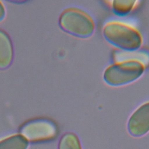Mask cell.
<instances>
[{"label": "cell", "mask_w": 149, "mask_h": 149, "mask_svg": "<svg viewBox=\"0 0 149 149\" xmlns=\"http://www.w3.org/2000/svg\"><path fill=\"white\" fill-rule=\"evenodd\" d=\"M102 34L110 44L125 51H136L143 43L139 31L121 21L111 20L106 23L102 29Z\"/></svg>", "instance_id": "cell-1"}, {"label": "cell", "mask_w": 149, "mask_h": 149, "mask_svg": "<svg viewBox=\"0 0 149 149\" xmlns=\"http://www.w3.org/2000/svg\"><path fill=\"white\" fill-rule=\"evenodd\" d=\"M146 65L139 59H128L117 61L104 70L103 79L111 86H121L139 79L145 70Z\"/></svg>", "instance_id": "cell-2"}, {"label": "cell", "mask_w": 149, "mask_h": 149, "mask_svg": "<svg viewBox=\"0 0 149 149\" xmlns=\"http://www.w3.org/2000/svg\"><path fill=\"white\" fill-rule=\"evenodd\" d=\"M59 24L67 33L80 38L90 37L95 30L93 18L85 11L75 7L68 8L62 12Z\"/></svg>", "instance_id": "cell-3"}, {"label": "cell", "mask_w": 149, "mask_h": 149, "mask_svg": "<svg viewBox=\"0 0 149 149\" xmlns=\"http://www.w3.org/2000/svg\"><path fill=\"white\" fill-rule=\"evenodd\" d=\"M20 132L27 140L41 142L54 139L58 134V129L52 121L40 118L25 123L21 127Z\"/></svg>", "instance_id": "cell-4"}, {"label": "cell", "mask_w": 149, "mask_h": 149, "mask_svg": "<svg viewBox=\"0 0 149 149\" xmlns=\"http://www.w3.org/2000/svg\"><path fill=\"white\" fill-rule=\"evenodd\" d=\"M127 130L133 137H140L149 132V101L140 105L130 115Z\"/></svg>", "instance_id": "cell-5"}, {"label": "cell", "mask_w": 149, "mask_h": 149, "mask_svg": "<svg viewBox=\"0 0 149 149\" xmlns=\"http://www.w3.org/2000/svg\"><path fill=\"white\" fill-rule=\"evenodd\" d=\"M13 48L8 35L0 29V68L8 67L12 62Z\"/></svg>", "instance_id": "cell-6"}, {"label": "cell", "mask_w": 149, "mask_h": 149, "mask_svg": "<svg viewBox=\"0 0 149 149\" xmlns=\"http://www.w3.org/2000/svg\"><path fill=\"white\" fill-rule=\"evenodd\" d=\"M27 140L21 134H14L0 140V149H27Z\"/></svg>", "instance_id": "cell-7"}, {"label": "cell", "mask_w": 149, "mask_h": 149, "mask_svg": "<svg viewBox=\"0 0 149 149\" xmlns=\"http://www.w3.org/2000/svg\"><path fill=\"white\" fill-rule=\"evenodd\" d=\"M58 149H82L77 134L72 132L64 133L58 143Z\"/></svg>", "instance_id": "cell-8"}, {"label": "cell", "mask_w": 149, "mask_h": 149, "mask_svg": "<svg viewBox=\"0 0 149 149\" xmlns=\"http://www.w3.org/2000/svg\"><path fill=\"white\" fill-rule=\"evenodd\" d=\"M137 1H113L111 7L113 12L118 15L125 16L129 14L137 6Z\"/></svg>", "instance_id": "cell-9"}, {"label": "cell", "mask_w": 149, "mask_h": 149, "mask_svg": "<svg viewBox=\"0 0 149 149\" xmlns=\"http://www.w3.org/2000/svg\"><path fill=\"white\" fill-rule=\"evenodd\" d=\"M5 15V8L2 3L0 2V20H1Z\"/></svg>", "instance_id": "cell-10"}]
</instances>
